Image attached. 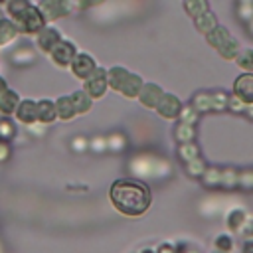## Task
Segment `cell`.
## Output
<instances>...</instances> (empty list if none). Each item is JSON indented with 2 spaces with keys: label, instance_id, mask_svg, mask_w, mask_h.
Returning a JSON list of instances; mask_svg holds the SVG:
<instances>
[{
  "label": "cell",
  "instance_id": "obj_37",
  "mask_svg": "<svg viewBox=\"0 0 253 253\" xmlns=\"http://www.w3.org/2000/svg\"><path fill=\"white\" fill-rule=\"evenodd\" d=\"M227 109H229L231 113H237V115H239V113H245V103H243L237 95L231 93V95H229V101H227Z\"/></svg>",
  "mask_w": 253,
  "mask_h": 253
},
{
  "label": "cell",
  "instance_id": "obj_19",
  "mask_svg": "<svg viewBox=\"0 0 253 253\" xmlns=\"http://www.w3.org/2000/svg\"><path fill=\"white\" fill-rule=\"evenodd\" d=\"M194 26H196V30L200 34L206 36V34H210L217 26V16L211 10H208V12H204V14H200V16L194 18Z\"/></svg>",
  "mask_w": 253,
  "mask_h": 253
},
{
  "label": "cell",
  "instance_id": "obj_31",
  "mask_svg": "<svg viewBox=\"0 0 253 253\" xmlns=\"http://www.w3.org/2000/svg\"><path fill=\"white\" fill-rule=\"evenodd\" d=\"M198 119H200V113H198L190 103H188V105H182V111H180V115H178V121L188 123V125H196Z\"/></svg>",
  "mask_w": 253,
  "mask_h": 253
},
{
  "label": "cell",
  "instance_id": "obj_4",
  "mask_svg": "<svg viewBox=\"0 0 253 253\" xmlns=\"http://www.w3.org/2000/svg\"><path fill=\"white\" fill-rule=\"evenodd\" d=\"M45 24L49 22H55L59 18H65V16H71L73 14V6H71V0H42L38 4Z\"/></svg>",
  "mask_w": 253,
  "mask_h": 253
},
{
  "label": "cell",
  "instance_id": "obj_2",
  "mask_svg": "<svg viewBox=\"0 0 253 253\" xmlns=\"http://www.w3.org/2000/svg\"><path fill=\"white\" fill-rule=\"evenodd\" d=\"M206 42L223 57V59H235V55L239 53L241 45L239 42L231 36V32L225 26H215L210 34H206Z\"/></svg>",
  "mask_w": 253,
  "mask_h": 253
},
{
  "label": "cell",
  "instance_id": "obj_20",
  "mask_svg": "<svg viewBox=\"0 0 253 253\" xmlns=\"http://www.w3.org/2000/svg\"><path fill=\"white\" fill-rule=\"evenodd\" d=\"M245 219H247V211L243 208H231L227 211V215H225V225L229 227V231L239 233V229L245 223Z\"/></svg>",
  "mask_w": 253,
  "mask_h": 253
},
{
  "label": "cell",
  "instance_id": "obj_15",
  "mask_svg": "<svg viewBox=\"0 0 253 253\" xmlns=\"http://www.w3.org/2000/svg\"><path fill=\"white\" fill-rule=\"evenodd\" d=\"M55 111H57V119L61 121H71L77 111L73 107V101H71V95H61L55 99Z\"/></svg>",
  "mask_w": 253,
  "mask_h": 253
},
{
  "label": "cell",
  "instance_id": "obj_3",
  "mask_svg": "<svg viewBox=\"0 0 253 253\" xmlns=\"http://www.w3.org/2000/svg\"><path fill=\"white\" fill-rule=\"evenodd\" d=\"M227 101H229V95L221 89H215V91H198L190 105L198 111V113H221V111H227Z\"/></svg>",
  "mask_w": 253,
  "mask_h": 253
},
{
  "label": "cell",
  "instance_id": "obj_40",
  "mask_svg": "<svg viewBox=\"0 0 253 253\" xmlns=\"http://www.w3.org/2000/svg\"><path fill=\"white\" fill-rule=\"evenodd\" d=\"M241 253H253V239H243Z\"/></svg>",
  "mask_w": 253,
  "mask_h": 253
},
{
  "label": "cell",
  "instance_id": "obj_41",
  "mask_svg": "<svg viewBox=\"0 0 253 253\" xmlns=\"http://www.w3.org/2000/svg\"><path fill=\"white\" fill-rule=\"evenodd\" d=\"M8 156V148H6V142L0 140V160H4Z\"/></svg>",
  "mask_w": 253,
  "mask_h": 253
},
{
  "label": "cell",
  "instance_id": "obj_46",
  "mask_svg": "<svg viewBox=\"0 0 253 253\" xmlns=\"http://www.w3.org/2000/svg\"><path fill=\"white\" fill-rule=\"evenodd\" d=\"M237 4H253V0H237Z\"/></svg>",
  "mask_w": 253,
  "mask_h": 253
},
{
  "label": "cell",
  "instance_id": "obj_24",
  "mask_svg": "<svg viewBox=\"0 0 253 253\" xmlns=\"http://www.w3.org/2000/svg\"><path fill=\"white\" fill-rule=\"evenodd\" d=\"M174 138H176V142H190V140H194L196 138V126L178 121V125L174 126Z\"/></svg>",
  "mask_w": 253,
  "mask_h": 253
},
{
  "label": "cell",
  "instance_id": "obj_29",
  "mask_svg": "<svg viewBox=\"0 0 253 253\" xmlns=\"http://www.w3.org/2000/svg\"><path fill=\"white\" fill-rule=\"evenodd\" d=\"M233 61L237 63V67H239V69L253 73V49H251V47L239 49V53L235 55V59H233Z\"/></svg>",
  "mask_w": 253,
  "mask_h": 253
},
{
  "label": "cell",
  "instance_id": "obj_5",
  "mask_svg": "<svg viewBox=\"0 0 253 253\" xmlns=\"http://www.w3.org/2000/svg\"><path fill=\"white\" fill-rule=\"evenodd\" d=\"M14 22H16V26H18V30L22 34H38L43 26H47L45 20H43V16H42V12H40V8L34 6V4L20 18H16Z\"/></svg>",
  "mask_w": 253,
  "mask_h": 253
},
{
  "label": "cell",
  "instance_id": "obj_49",
  "mask_svg": "<svg viewBox=\"0 0 253 253\" xmlns=\"http://www.w3.org/2000/svg\"><path fill=\"white\" fill-rule=\"evenodd\" d=\"M6 2H8V0H0V4H6Z\"/></svg>",
  "mask_w": 253,
  "mask_h": 253
},
{
  "label": "cell",
  "instance_id": "obj_14",
  "mask_svg": "<svg viewBox=\"0 0 253 253\" xmlns=\"http://www.w3.org/2000/svg\"><path fill=\"white\" fill-rule=\"evenodd\" d=\"M142 85H144V81H142L140 75H136V73H128L126 79H125V83H123V87L119 89V93H121L123 97H126V99H134V97H138Z\"/></svg>",
  "mask_w": 253,
  "mask_h": 253
},
{
  "label": "cell",
  "instance_id": "obj_21",
  "mask_svg": "<svg viewBox=\"0 0 253 253\" xmlns=\"http://www.w3.org/2000/svg\"><path fill=\"white\" fill-rule=\"evenodd\" d=\"M18 34H20V30H18L14 20L0 18V45H6L10 42H14Z\"/></svg>",
  "mask_w": 253,
  "mask_h": 253
},
{
  "label": "cell",
  "instance_id": "obj_11",
  "mask_svg": "<svg viewBox=\"0 0 253 253\" xmlns=\"http://www.w3.org/2000/svg\"><path fill=\"white\" fill-rule=\"evenodd\" d=\"M36 36H38V38H36L38 47H40L42 51H45V53H49V51L61 42L59 30H55V28H51V26H43Z\"/></svg>",
  "mask_w": 253,
  "mask_h": 253
},
{
  "label": "cell",
  "instance_id": "obj_48",
  "mask_svg": "<svg viewBox=\"0 0 253 253\" xmlns=\"http://www.w3.org/2000/svg\"><path fill=\"white\" fill-rule=\"evenodd\" d=\"M211 253H223V251H219V249H213V251H211Z\"/></svg>",
  "mask_w": 253,
  "mask_h": 253
},
{
  "label": "cell",
  "instance_id": "obj_18",
  "mask_svg": "<svg viewBox=\"0 0 253 253\" xmlns=\"http://www.w3.org/2000/svg\"><path fill=\"white\" fill-rule=\"evenodd\" d=\"M71 101H73V107L77 111V115H85L91 111V105H93V97L85 91V89H77L71 93Z\"/></svg>",
  "mask_w": 253,
  "mask_h": 253
},
{
  "label": "cell",
  "instance_id": "obj_34",
  "mask_svg": "<svg viewBox=\"0 0 253 253\" xmlns=\"http://www.w3.org/2000/svg\"><path fill=\"white\" fill-rule=\"evenodd\" d=\"M105 0H71V6H73V12H83V10H89V8H95L99 4H103Z\"/></svg>",
  "mask_w": 253,
  "mask_h": 253
},
{
  "label": "cell",
  "instance_id": "obj_12",
  "mask_svg": "<svg viewBox=\"0 0 253 253\" xmlns=\"http://www.w3.org/2000/svg\"><path fill=\"white\" fill-rule=\"evenodd\" d=\"M162 95H164V89L160 85H156V83H144L142 89H140V93H138V101L146 109H156V105L162 99Z\"/></svg>",
  "mask_w": 253,
  "mask_h": 253
},
{
  "label": "cell",
  "instance_id": "obj_45",
  "mask_svg": "<svg viewBox=\"0 0 253 253\" xmlns=\"http://www.w3.org/2000/svg\"><path fill=\"white\" fill-rule=\"evenodd\" d=\"M138 253H156V251H154V249H148V247H146V249H142V251H138Z\"/></svg>",
  "mask_w": 253,
  "mask_h": 253
},
{
  "label": "cell",
  "instance_id": "obj_36",
  "mask_svg": "<svg viewBox=\"0 0 253 253\" xmlns=\"http://www.w3.org/2000/svg\"><path fill=\"white\" fill-rule=\"evenodd\" d=\"M241 190H253V170H241L239 172V186Z\"/></svg>",
  "mask_w": 253,
  "mask_h": 253
},
{
  "label": "cell",
  "instance_id": "obj_44",
  "mask_svg": "<svg viewBox=\"0 0 253 253\" xmlns=\"http://www.w3.org/2000/svg\"><path fill=\"white\" fill-rule=\"evenodd\" d=\"M176 253H200L198 249H180V247H176Z\"/></svg>",
  "mask_w": 253,
  "mask_h": 253
},
{
  "label": "cell",
  "instance_id": "obj_6",
  "mask_svg": "<svg viewBox=\"0 0 253 253\" xmlns=\"http://www.w3.org/2000/svg\"><path fill=\"white\" fill-rule=\"evenodd\" d=\"M83 89L93 97V99H101L105 93H107V89H109V81H107V69H103V67H95V71L85 79V85H83Z\"/></svg>",
  "mask_w": 253,
  "mask_h": 253
},
{
  "label": "cell",
  "instance_id": "obj_42",
  "mask_svg": "<svg viewBox=\"0 0 253 253\" xmlns=\"http://www.w3.org/2000/svg\"><path fill=\"white\" fill-rule=\"evenodd\" d=\"M245 117L253 121V103H249V105H245Z\"/></svg>",
  "mask_w": 253,
  "mask_h": 253
},
{
  "label": "cell",
  "instance_id": "obj_8",
  "mask_svg": "<svg viewBox=\"0 0 253 253\" xmlns=\"http://www.w3.org/2000/svg\"><path fill=\"white\" fill-rule=\"evenodd\" d=\"M75 53H77L75 43H73V42H69V40H63V38H61V42H59V43L49 51V55H51L53 63H55V65H59V67H67V65L71 63V59L75 57Z\"/></svg>",
  "mask_w": 253,
  "mask_h": 253
},
{
  "label": "cell",
  "instance_id": "obj_39",
  "mask_svg": "<svg viewBox=\"0 0 253 253\" xmlns=\"http://www.w3.org/2000/svg\"><path fill=\"white\" fill-rule=\"evenodd\" d=\"M156 253H176V245H172V243H160L158 249H156Z\"/></svg>",
  "mask_w": 253,
  "mask_h": 253
},
{
  "label": "cell",
  "instance_id": "obj_35",
  "mask_svg": "<svg viewBox=\"0 0 253 253\" xmlns=\"http://www.w3.org/2000/svg\"><path fill=\"white\" fill-rule=\"evenodd\" d=\"M235 12H237V18L241 22H251L253 20V4H237Z\"/></svg>",
  "mask_w": 253,
  "mask_h": 253
},
{
  "label": "cell",
  "instance_id": "obj_13",
  "mask_svg": "<svg viewBox=\"0 0 253 253\" xmlns=\"http://www.w3.org/2000/svg\"><path fill=\"white\" fill-rule=\"evenodd\" d=\"M16 119L24 125H34L38 121V101H32V99L20 101L16 109Z\"/></svg>",
  "mask_w": 253,
  "mask_h": 253
},
{
  "label": "cell",
  "instance_id": "obj_47",
  "mask_svg": "<svg viewBox=\"0 0 253 253\" xmlns=\"http://www.w3.org/2000/svg\"><path fill=\"white\" fill-rule=\"evenodd\" d=\"M247 26H249V32L253 34V20H251V22H247Z\"/></svg>",
  "mask_w": 253,
  "mask_h": 253
},
{
  "label": "cell",
  "instance_id": "obj_38",
  "mask_svg": "<svg viewBox=\"0 0 253 253\" xmlns=\"http://www.w3.org/2000/svg\"><path fill=\"white\" fill-rule=\"evenodd\" d=\"M239 235H241L243 239H253V217L247 215L245 223H243L241 229H239Z\"/></svg>",
  "mask_w": 253,
  "mask_h": 253
},
{
  "label": "cell",
  "instance_id": "obj_22",
  "mask_svg": "<svg viewBox=\"0 0 253 253\" xmlns=\"http://www.w3.org/2000/svg\"><path fill=\"white\" fill-rule=\"evenodd\" d=\"M128 73H130V71H126V69L121 67V65H113L111 69H107V81H109V87L115 89V91H119V89L123 87V83H125V79H126Z\"/></svg>",
  "mask_w": 253,
  "mask_h": 253
},
{
  "label": "cell",
  "instance_id": "obj_23",
  "mask_svg": "<svg viewBox=\"0 0 253 253\" xmlns=\"http://www.w3.org/2000/svg\"><path fill=\"white\" fill-rule=\"evenodd\" d=\"M202 184L206 188H219L221 186V168H215V166H206L204 174L200 176Z\"/></svg>",
  "mask_w": 253,
  "mask_h": 253
},
{
  "label": "cell",
  "instance_id": "obj_27",
  "mask_svg": "<svg viewBox=\"0 0 253 253\" xmlns=\"http://www.w3.org/2000/svg\"><path fill=\"white\" fill-rule=\"evenodd\" d=\"M239 186V170L235 168H221V186L225 190H235Z\"/></svg>",
  "mask_w": 253,
  "mask_h": 253
},
{
  "label": "cell",
  "instance_id": "obj_32",
  "mask_svg": "<svg viewBox=\"0 0 253 253\" xmlns=\"http://www.w3.org/2000/svg\"><path fill=\"white\" fill-rule=\"evenodd\" d=\"M204 170H206V162H204V158H194V160H190V162H186V172L192 176V178H200L202 174H204Z\"/></svg>",
  "mask_w": 253,
  "mask_h": 253
},
{
  "label": "cell",
  "instance_id": "obj_9",
  "mask_svg": "<svg viewBox=\"0 0 253 253\" xmlns=\"http://www.w3.org/2000/svg\"><path fill=\"white\" fill-rule=\"evenodd\" d=\"M69 67H71V73L77 77V79H87L93 71H95V67H97V63H95V59L89 55V53H75V57L71 59V63H69Z\"/></svg>",
  "mask_w": 253,
  "mask_h": 253
},
{
  "label": "cell",
  "instance_id": "obj_1",
  "mask_svg": "<svg viewBox=\"0 0 253 253\" xmlns=\"http://www.w3.org/2000/svg\"><path fill=\"white\" fill-rule=\"evenodd\" d=\"M109 198L117 211L130 215V217L142 215L152 202V194L148 186L132 178L117 180L109 190Z\"/></svg>",
  "mask_w": 253,
  "mask_h": 253
},
{
  "label": "cell",
  "instance_id": "obj_26",
  "mask_svg": "<svg viewBox=\"0 0 253 253\" xmlns=\"http://www.w3.org/2000/svg\"><path fill=\"white\" fill-rule=\"evenodd\" d=\"M184 12L190 16V18H196L204 12L210 10V2L208 0H184Z\"/></svg>",
  "mask_w": 253,
  "mask_h": 253
},
{
  "label": "cell",
  "instance_id": "obj_25",
  "mask_svg": "<svg viewBox=\"0 0 253 253\" xmlns=\"http://www.w3.org/2000/svg\"><path fill=\"white\" fill-rule=\"evenodd\" d=\"M178 156H180L182 162H190V160H194V158L200 156V146L194 140H190V142H178Z\"/></svg>",
  "mask_w": 253,
  "mask_h": 253
},
{
  "label": "cell",
  "instance_id": "obj_7",
  "mask_svg": "<svg viewBox=\"0 0 253 253\" xmlns=\"http://www.w3.org/2000/svg\"><path fill=\"white\" fill-rule=\"evenodd\" d=\"M154 111H156L162 119L174 121V119H178V115H180V111H182V101H180L174 93H166V91H164V95H162V99L158 101V105H156Z\"/></svg>",
  "mask_w": 253,
  "mask_h": 253
},
{
  "label": "cell",
  "instance_id": "obj_16",
  "mask_svg": "<svg viewBox=\"0 0 253 253\" xmlns=\"http://www.w3.org/2000/svg\"><path fill=\"white\" fill-rule=\"evenodd\" d=\"M57 119V111H55V101L51 99H40L38 101V121L47 125L53 123Z\"/></svg>",
  "mask_w": 253,
  "mask_h": 253
},
{
  "label": "cell",
  "instance_id": "obj_10",
  "mask_svg": "<svg viewBox=\"0 0 253 253\" xmlns=\"http://www.w3.org/2000/svg\"><path fill=\"white\" fill-rule=\"evenodd\" d=\"M233 95H237L245 105L253 103V73L243 71L233 81Z\"/></svg>",
  "mask_w": 253,
  "mask_h": 253
},
{
  "label": "cell",
  "instance_id": "obj_43",
  "mask_svg": "<svg viewBox=\"0 0 253 253\" xmlns=\"http://www.w3.org/2000/svg\"><path fill=\"white\" fill-rule=\"evenodd\" d=\"M8 89V83H6V79L0 75V95H4V91Z\"/></svg>",
  "mask_w": 253,
  "mask_h": 253
},
{
  "label": "cell",
  "instance_id": "obj_17",
  "mask_svg": "<svg viewBox=\"0 0 253 253\" xmlns=\"http://www.w3.org/2000/svg\"><path fill=\"white\" fill-rule=\"evenodd\" d=\"M18 103H20V95L14 89H6L4 95H0V113L4 117L14 115L18 109Z\"/></svg>",
  "mask_w": 253,
  "mask_h": 253
},
{
  "label": "cell",
  "instance_id": "obj_28",
  "mask_svg": "<svg viewBox=\"0 0 253 253\" xmlns=\"http://www.w3.org/2000/svg\"><path fill=\"white\" fill-rule=\"evenodd\" d=\"M30 6H32L30 0H8V2H6V12H8V16H10L12 20H16V18H20Z\"/></svg>",
  "mask_w": 253,
  "mask_h": 253
},
{
  "label": "cell",
  "instance_id": "obj_30",
  "mask_svg": "<svg viewBox=\"0 0 253 253\" xmlns=\"http://www.w3.org/2000/svg\"><path fill=\"white\" fill-rule=\"evenodd\" d=\"M235 247V241L229 233H219L215 239H213V249H219L223 253H231Z\"/></svg>",
  "mask_w": 253,
  "mask_h": 253
},
{
  "label": "cell",
  "instance_id": "obj_33",
  "mask_svg": "<svg viewBox=\"0 0 253 253\" xmlns=\"http://www.w3.org/2000/svg\"><path fill=\"white\" fill-rule=\"evenodd\" d=\"M14 134H16V126H14V123H12L10 119H2V121H0V140L8 142Z\"/></svg>",
  "mask_w": 253,
  "mask_h": 253
}]
</instances>
